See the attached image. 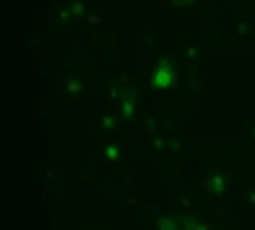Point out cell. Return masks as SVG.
<instances>
[{
  "label": "cell",
  "mask_w": 255,
  "mask_h": 230,
  "mask_svg": "<svg viewBox=\"0 0 255 230\" xmlns=\"http://www.w3.org/2000/svg\"><path fill=\"white\" fill-rule=\"evenodd\" d=\"M68 90L69 92H81V86L75 80H69L68 82Z\"/></svg>",
  "instance_id": "obj_3"
},
{
  "label": "cell",
  "mask_w": 255,
  "mask_h": 230,
  "mask_svg": "<svg viewBox=\"0 0 255 230\" xmlns=\"http://www.w3.org/2000/svg\"><path fill=\"white\" fill-rule=\"evenodd\" d=\"M194 53H196L194 50H190V53H189V54H190V57H193V56H194Z\"/></svg>",
  "instance_id": "obj_13"
},
{
  "label": "cell",
  "mask_w": 255,
  "mask_h": 230,
  "mask_svg": "<svg viewBox=\"0 0 255 230\" xmlns=\"http://www.w3.org/2000/svg\"><path fill=\"white\" fill-rule=\"evenodd\" d=\"M104 123H105V126H111L112 125V117H111V115H105V117H104Z\"/></svg>",
  "instance_id": "obj_7"
},
{
  "label": "cell",
  "mask_w": 255,
  "mask_h": 230,
  "mask_svg": "<svg viewBox=\"0 0 255 230\" xmlns=\"http://www.w3.org/2000/svg\"><path fill=\"white\" fill-rule=\"evenodd\" d=\"M174 78V74L171 72L169 68H165V69H158L155 72V82L153 80V85H160L162 87H167L169 85L171 79Z\"/></svg>",
  "instance_id": "obj_1"
},
{
  "label": "cell",
  "mask_w": 255,
  "mask_h": 230,
  "mask_svg": "<svg viewBox=\"0 0 255 230\" xmlns=\"http://www.w3.org/2000/svg\"><path fill=\"white\" fill-rule=\"evenodd\" d=\"M214 182H215L216 186H220V184H222V182H223L222 176H219V175H215V176H214Z\"/></svg>",
  "instance_id": "obj_8"
},
{
  "label": "cell",
  "mask_w": 255,
  "mask_h": 230,
  "mask_svg": "<svg viewBox=\"0 0 255 230\" xmlns=\"http://www.w3.org/2000/svg\"><path fill=\"white\" fill-rule=\"evenodd\" d=\"M61 17H62V18H67L68 15H67V13H61Z\"/></svg>",
  "instance_id": "obj_14"
},
{
  "label": "cell",
  "mask_w": 255,
  "mask_h": 230,
  "mask_svg": "<svg viewBox=\"0 0 255 230\" xmlns=\"http://www.w3.org/2000/svg\"><path fill=\"white\" fill-rule=\"evenodd\" d=\"M72 10H74V13H76V15H81V14L83 13V4H81V3L75 4V6L72 7Z\"/></svg>",
  "instance_id": "obj_5"
},
{
  "label": "cell",
  "mask_w": 255,
  "mask_h": 230,
  "mask_svg": "<svg viewBox=\"0 0 255 230\" xmlns=\"http://www.w3.org/2000/svg\"><path fill=\"white\" fill-rule=\"evenodd\" d=\"M196 229H197V230H205V227H203V226H197Z\"/></svg>",
  "instance_id": "obj_12"
},
{
  "label": "cell",
  "mask_w": 255,
  "mask_h": 230,
  "mask_svg": "<svg viewBox=\"0 0 255 230\" xmlns=\"http://www.w3.org/2000/svg\"><path fill=\"white\" fill-rule=\"evenodd\" d=\"M155 146H157V148H161V140L160 139H155Z\"/></svg>",
  "instance_id": "obj_11"
},
{
  "label": "cell",
  "mask_w": 255,
  "mask_h": 230,
  "mask_svg": "<svg viewBox=\"0 0 255 230\" xmlns=\"http://www.w3.org/2000/svg\"><path fill=\"white\" fill-rule=\"evenodd\" d=\"M89 22L92 24V25H96V24L100 22V20H97V18L94 17V14H92V15L89 17Z\"/></svg>",
  "instance_id": "obj_9"
},
{
  "label": "cell",
  "mask_w": 255,
  "mask_h": 230,
  "mask_svg": "<svg viewBox=\"0 0 255 230\" xmlns=\"http://www.w3.org/2000/svg\"><path fill=\"white\" fill-rule=\"evenodd\" d=\"M172 223H174V220H172V219H167V218H164L161 230H172V226H171Z\"/></svg>",
  "instance_id": "obj_2"
},
{
  "label": "cell",
  "mask_w": 255,
  "mask_h": 230,
  "mask_svg": "<svg viewBox=\"0 0 255 230\" xmlns=\"http://www.w3.org/2000/svg\"><path fill=\"white\" fill-rule=\"evenodd\" d=\"M107 154H108V157L111 158V159H115V158H117V155H118L117 148H115L114 146H110V147L107 148Z\"/></svg>",
  "instance_id": "obj_4"
},
{
  "label": "cell",
  "mask_w": 255,
  "mask_h": 230,
  "mask_svg": "<svg viewBox=\"0 0 255 230\" xmlns=\"http://www.w3.org/2000/svg\"><path fill=\"white\" fill-rule=\"evenodd\" d=\"M124 112L126 115H131L132 112H133V107H132V104H129L128 101L124 104Z\"/></svg>",
  "instance_id": "obj_6"
},
{
  "label": "cell",
  "mask_w": 255,
  "mask_h": 230,
  "mask_svg": "<svg viewBox=\"0 0 255 230\" xmlns=\"http://www.w3.org/2000/svg\"><path fill=\"white\" fill-rule=\"evenodd\" d=\"M180 202H182V205H189L190 200H184V198H180Z\"/></svg>",
  "instance_id": "obj_10"
}]
</instances>
